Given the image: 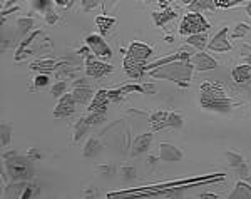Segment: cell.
I'll return each instance as SVG.
<instances>
[{
    "instance_id": "cell-22",
    "label": "cell",
    "mask_w": 251,
    "mask_h": 199,
    "mask_svg": "<svg viewBox=\"0 0 251 199\" xmlns=\"http://www.w3.org/2000/svg\"><path fill=\"white\" fill-rule=\"evenodd\" d=\"M228 199H251V186L246 182H238L236 189L231 193Z\"/></svg>"
},
{
    "instance_id": "cell-14",
    "label": "cell",
    "mask_w": 251,
    "mask_h": 199,
    "mask_svg": "<svg viewBox=\"0 0 251 199\" xmlns=\"http://www.w3.org/2000/svg\"><path fill=\"white\" fill-rule=\"evenodd\" d=\"M151 143H153V134H151V132L139 136L137 139L134 141L133 147H131V154H133V156H141V154H144V152H148L149 147H151Z\"/></svg>"
},
{
    "instance_id": "cell-21",
    "label": "cell",
    "mask_w": 251,
    "mask_h": 199,
    "mask_svg": "<svg viewBox=\"0 0 251 199\" xmlns=\"http://www.w3.org/2000/svg\"><path fill=\"white\" fill-rule=\"evenodd\" d=\"M248 79H251V66H248V64H245V66H238L233 71V80H234V82L243 84V82H246Z\"/></svg>"
},
{
    "instance_id": "cell-23",
    "label": "cell",
    "mask_w": 251,
    "mask_h": 199,
    "mask_svg": "<svg viewBox=\"0 0 251 199\" xmlns=\"http://www.w3.org/2000/svg\"><path fill=\"white\" fill-rule=\"evenodd\" d=\"M228 158H230L231 166H233V167H238V169L241 171L239 174H241L243 178H246V176H248V169H246L245 161H243L241 156L236 154V152H228Z\"/></svg>"
},
{
    "instance_id": "cell-47",
    "label": "cell",
    "mask_w": 251,
    "mask_h": 199,
    "mask_svg": "<svg viewBox=\"0 0 251 199\" xmlns=\"http://www.w3.org/2000/svg\"><path fill=\"white\" fill-rule=\"evenodd\" d=\"M56 3H57L59 7H64V9H67V7L72 5V2H69V0H57Z\"/></svg>"
},
{
    "instance_id": "cell-32",
    "label": "cell",
    "mask_w": 251,
    "mask_h": 199,
    "mask_svg": "<svg viewBox=\"0 0 251 199\" xmlns=\"http://www.w3.org/2000/svg\"><path fill=\"white\" fill-rule=\"evenodd\" d=\"M248 32H250L248 24H239L236 25V29L233 30V39H241V37H245Z\"/></svg>"
},
{
    "instance_id": "cell-25",
    "label": "cell",
    "mask_w": 251,
    "mask_h": 199,
    "mask_svg": "<svg viewBox=\"0 0 251 199\" xmlns=\"http://www.w3.org/2000/svg\"><path fill=\"white\" fill-rule=\"evenodd\" d=\"M186 40H188L189 45L199 49V51H203V49L208 45V36H206V34H196V36H189Z\"/></svg>"
},
{
    "instance_id": "cell-12",
    "label": "cell",
    "mask_w": 251,
    "mask_h": 199,
    "mask_svg": "<svg viewBox=\"0 0 251 199\" xmlns=\"http://www.w3.org/2000/svg\"><path fill=\"white\" fill-rule=\"evenodd\" d=\"M193 66H194V69L198 72H204V71H211V69H216L218 62H216V60L211 55H208V54L199 52V54H196V55L193 57Z\"/></svg>"
},
{
    "instance_id": "cell-3",
    "label": "cell",
    "mask_w": 251,
    "mask_h": 199,
    "mask_svg": "<svg viewBox=\"0 0 251 199\" xmlns=\"http://www.w3.org/2000/svg\"><path fill=\"white\" fill-rule=\"evenodd\" d=\"M210 29V24L201 14H188L184 15L183 22L179 25L181 36H196V34H204Z\"/></svg>"
},
{
    "instance_id": "cell-6",
    "label": "cell",
    "mask_w": 251,
    "mask_h": 199,
    "mask_svg": "<svg viewBox=\"0 0 251 199\" xmlns=\"http://www.w3.org/2000/svg\"><path fill=\"white\" fill-rule=\"evenodd\" d=\"M109 104H111L109 94H107V90L102 89V90H99V92H96L91 106L87 107V110H89V114H106L107 106Z\"/></svg>"
},
{
    "instance_id": "cell-29",
    "label": "cell",
    "mask_w": 251,
    "mask_h": 199,
    "mask_svg": "<svg viewBox=\"0 0 251 199\" xmlns=\"http://www.w3.org/2000/svg\"><path fill=\"white\" fill-rule=\"evenodd\" d=\"M39 193H40V187L32 186V184H27L25 189H24V193H22L20 199H37Z\"/></svg>"
},
{
    "instance_id": "cell-27",
    "label": "cell",
    "mask_w": 251,
    "mask_h": 199,
    "mask_svg": "<svg viewBox=\"0 0 251 199\" xmlns=\"http://www.w3.org/2000/svg\"><path fill=\"white\" fill-rule=\"evenodd\" d=\"M32 25H34V20H32V18H29V17L19 18V20H17V36L22 37L24 34H27L30 29H32Z\"/></svg>"
},
{
    "instance_id": "cell-41",
    "label": "cell",
    "mask_w": 251,
    "mask_h": 199,
    "mask_svg": "<svg viewBox=\"0 0 251 199\" xmlns=\"http://www.w3.org/2000/svg\"><path fill=\"white\" fill-rule=\"evenodd\" d=\"M25 158H29L30 161H39V159H42V152L37 151L36 147H32V149H29V151H27Z\"/></svg>"
},
{
    "instance_id": "cell-43",
    "label": "cell",
    "mask_w": 251,
    "mask_h": 199,
    "mask_svg": "<svg viewBox=\"0 0 251 199\" xmlns=\"http://www.w3.org/2000/svg\"><path fill=\"white\" fill-rule=\"evenodd\" d=\"M122 92L127 94V92H142V86H126L122 87Z\"/></svg>"
},
{
    "instance_id": "cell-44",
    "label": "cell",
    "mask_w": 251,
    "mask_h": 199,
    "mask_svg": "<svg viewBox=\"0 0 251 199\" xmlns=\"http://www.w3.org/2000/svg\"><path fill=\"white\" fill-rule=\"evenodd\" d=\"M80 5H82L84 12H89V10H91V9H94V7H96V5H99V3L96 2V0H92V2H89V0H84V2L80 3Z\"/></svg>"
},
{
    "instance_id": "cell-15",
    "label": "cell",
    "mask_w": 251,
    "mask_h": 199,
    "mask_svg": "<svg viewBox=\"0 0 251 199\" xmlns=\"http://www.w3.org/2000/svg\"><path fill=\"white\" fill-rule=\"evenodd\" d=\"M184 158L183 151H179L176 146L173 144H168V143H163L159 147V159L163 161H181Z\"/></svg>"
},
{
    "instance_id": "cell-19",
    "label": "cell",
    "mask_w": 251,
    "mask_h": 199,
    "mask_svg": "<svg viewBox=\"0 0 251 199\" xmlns=\"http://www.w3.org/2000/svg\"><path fill=\"white\" fill-rule=\"evenodd\" d=\"M59 66H62V64H56L54 60L47 59V60H36V62H34L32 66H30V69H32V71L40 72V74H45V75H47L49 72H52L54 69H57Z\"/></svg>"
},
{
    "instance_id": "cell-31",
    "label": "cell",
    "mask_w": 251,
    "mask_h": 199,
    "mask_svg": "<svg viewBox=\"0 0 251 199\" xmlns=\"http://www.w3.org/2000/svg\"><path fill=\"white\" fill-rule=\"evenodd\" d=\"M104 117H106V114H89L84 119H86L87 124L92 127V126H97L100 122H104Z\"/></svg>"
},
{
    "instance_id": "cell-10",
    "label": "cell",
    "mask_w": 251,
    "mask_h": 199,
    "mask_svg": "<svg viewBox=\"0 0 251 199\" xmlns=\"http://www.w3.org/2000/svg\"><path fill=\"white\" fill-rule=\"evenodd\" d=\"M124 71L131 79H141L146 72V64L139 62V60L131 59L129 55H126L124 59Z\"/></svg>"
},
{
    "instance_id": "cell-16",
    "label": "cell",
    "mask_w": 251,
    "mask_h": 199,
    "mask_svg": "<svg viewBox=\"0 0 251 199\" xmlns=\"http://www.w3.org/2000/svg\"><path fill=\"white\" fill-rule=\"evenodd\" d=\"M91 95H92V90L86 82H74L72 97H74L76 102H79V104H87Z\"/></svg>"
},
{
    "instance_id": "cell-30",
    "label": "cell",
    "mask_w": 251,
    "mask_h": 199,
    "mask_svg": "<svg viewBox=\"0 0 251 199\" xmlns=\"http://www.w3.org/2000/svg\"><path fill=\"white\" fill-rule=\"evenodd\" d=\"M89 129H91V126H89L87 122H86V119H84V117H82V119H80L79 122H77V126H76L74 139H76V141H79L80 137H82L84 134H86V132L89 131Z\"/></svg>"
},
{
    "instance_id": "cell-38",
    "label": "cell",
    "mask_w": 251,
    "mask_h": 199,
    "mask_svg": "<svg viewBox=\"0 0 251 199\" xmlns=\"http://www.w3.org/2000/svg\"><path fill=\"white\" fill-rule=\"evenodd\" d=\"M234 5H238V2H230V0H214L216 9H228V7H234Z\"/></svg>"
},
{
    "instance_id": "cell-1",
    "label": "cell",
    "mask_w": 251,
    "mask_h": 199,
    "mask_svg": "<svg viewBox=\"0 0 251 199\" xmlns=\"http://www.w3.org/2000/svg\"><path fill=\"white\" fill-rule=\"evenodd\" d=\"M193 72H194V66L189 60H177V62L168 64V66L153 69V71H149V75L157 79L174 80L181 87H188V82L191 80Z\"/></svg>"
},
{
    "instance_id": "cell-18",
    "label": "cell",
    "mask_w": 251,
    "mask_h": 199,
    "mask_svg": "<svg viewBox=\"0 0 251 199\" xmlns=\"http://www.w3.org/2000/svg\"><path fill=\"white\" fill-rule=\"evenodd\" d=\"M176 17V12L171 9H166V10H157V12H153V20L157 27H163L168 24L169 20Z\"/></svg>"
},
{
    "instance_id": "cell-8",
    "label": "cell",
    "mask_w": 251,
    "mask_h": 199,
    "mask_svg": "<svg viewBox=\"0 0 251 199\" xmlns=\"http://www.w3.org/2000/svg\"><path fill=\"white\" fill-rule=\"evenodd\" d=\"M208 49L213 52H228L231 51V44L228 40V27H225L223 30H219L218 34L211 39V42L208 44Z\"/></svg>"
},
{
    "instance_id": "cell-5",
    "label": "cell",
    "mask_w": 251,
    "mask_h": 199,
    "mask_svg": "<svg viewBox=\"0 0 251 199\" xmlns=\"http://www.w3.org/2000/svg\"><path fill=\"white\" fill-rule=\"evenodd\" d=\"M76 104L77 102L74 101L72 94H64L62 97L59 99V102H57L56 110H54V117L60 119V117H67V116H71V114H74Z\"/></svg>"
},
{
    "instance_id": "cell-42",
    "label": "cell",
    "mask_w": 251,
    "mask_h": 199,
    "mask_svg": "<svg viewBox=\"0 0 251 199\" xmlns=\"http://www.w3.org/2000/svg\"><path fill=\"white\" fill-rule=\"evenodd\" d=\"M57 20H59V17H57V14L54 12V10H49V12L45 14V22H47L49 25L57 24Z\"/></svg>"
},
{
    "instance_id": "cell-28",
    "label": "cell",
    "mask_w": 251,
    "mask_h": 199,
    "mask_svg": "<svg viewBox=\"0 0 251 199\" xmlns=\"http://www.w3.org/2000/svg\"><path fill=\"white\" fill-rule=\"evenodd\" d=\"M184 119L179 116V114H174V112H169V117L166 121V127H174V129H179L183 126Z\"/></svg>"
},
{
    "instance_id": "cell-2",
    "label": "cell",
    "mask_w": 251,
    "mask_h": 199,
    "mask_svg": "<svg viewBox=\"0 0 251 199\" xmlns=\"http://www.w3.org/2000/svg\"><path fill=\"white\" fill-rule=\"evenodd\" d=\"M3 159H5L7 174L14 181L25 182L34 176V167L29 158H22V156H17L15 152H10V154L3 156Z\"/></svg>"
},
{
    "instance_id": "cell-9",
    "label": "cell",
    "mask_w": 251,
    "mask_h": 199,
    "mask_svg": "<svg viewBox=\"0 0 251 199\" xmlns=\"http://www.w3.org/2000/svg\"><path fill=\"white\" fill-rule=\"evenodd\" d=\"M151 54H153V49H151L149 45L141 44V42H133L131 47H129V52H127V55H129L131 59L146 64V60L151 57Z\"/></svg>"
},
{
    "instance_id": "cell-40",
    "label": "cell",
    "mask_w": 251,
    "mask_h": 199,
    "mask_svg": "<svg viewBox=\"0 0 251 199\" xmlns=\"http://www.w3.org/2000/svg\"><path fill=\"white\" fill-rule=\"evenodd\" d=\"M50 82V79L47 77L45 74H40V75H37L36 80H34V84H36V87H45L47 84Z\"/></svg>"
},
{
    "instance_id": "cell-45",
    "label": "cell",
    "mask_w": 251,
    "mask_h": 199,
    "mask_svg": "<svg viewBox=\"0 0 251 199\" xmlns=\"http://www.w3.org/2000/svg\"><path fill=\"white\" fill-rule=\"evenodd\" d=\"M142 92L144 94H156L157 89H156L154 84H144V86H142Z\"/></svg>"
},
{
    "instance_id": "cell-4",
    "label": "cell",
    "mask_w": 251,
    "mask_h": 199,
    "mask_svg": "<svg viewBox=\"0 0 251 199\" xmlns=\"http://www.w3.org/2000/svg\"><path fill=\"white\" fill-rule=\"evenodd\" d=\"M86 40H87V45L91 47V51L94 52L96 55L102 57V59H111V57H113V51H111V47L106 44V40H104L100 36L91 34Z\"/></svg>"
},
{
    "instance_id": "cell-33",
    "label": "cell",
    "mask_w": 251,
    "mask_h": 199,
    "mask_svg": "<svg viewBox=\"0 0 251 199\" xmlns=\"http://www.w3.org/2000/svg\"><path fill=\"white\" fill-rule=\"evenodd\" d=\"M10 134H12V126L2 124V146H7V144H9Z\"/></svg>"
},
{
    "instance_id": "cell-17",
    "label": "cell",
    "mask_w": 251,
    "mask_h": 199,
    "mask_svg": "<svg viewBox=\"0 0 251 199\" xmlns=\"http://www.w3.org/2000/svg\"><path fill=\"white\" fill-rule=\"evenodd\" d=\"M100 151H102V144H100V141L96 139V137H91V139L86 143V146H84L82 154H84V158L89 159V158H96Z\"/></svg>"
},
{
    "instance_id": "cell-37",
    "label": "cell",
    "mask_w": 251,
    "mask_h": 199,
    "mask_svg": "<svg viewBox=\"0 0 251 199\" xmlns=\"http://www.w3.org/2000/svg\"><path fill=\"white\" fill-rule=\"evenodd\" d=\"M107 94H109V101L111 102H121L122 101V95H124V92H122L121 89H116V90H107Z\"/></svg>"
},
{
    "instance_id": "cell-24",
    "label": "cell",
    "mask_w": 251,
    "mask_h": 199,
    "mask_svg": "<svg viewBox=\"0 0 251 199\" xmlns=\"http://www.w3.org/2000/svg\"><path fill=\"white\" fill-rule=\"evenodd\" d=\"M96 24H97L100 34H102V36H106V34L111 30V27L116 24V18L106 17V15H99V17H96Z\"/></svg>"
},
{
    "instance_id": "cell-39",
    "label": "cell",
    "mask_w": 251,
    "mask_h": 199,
    "mask_svg": "<svg viewBox=\"0 0 251 199\" xmlns=\"http://www.w3.org/2000/svg\"><path fill=\"white\" fill-rule=\"evenodd\" d=\"M84 199H99V193H97V189H96L94 186L87 187V189L84 191Z\"/></svg>"
},
{
    "instance_id": "cell-36",
    "label": "cell",
    "mask_w": 251,
    "mask_h": 199,
    "mask_svg": "<svg viewBox=\"0 0 251 199\" xmlns=\"http://www.w3.org/2000/svg\"><path fill=\"white\" fill-rule=\"evenodd\" d=\"M34 5H36V9L42 10V12L47 14L50 10V5H52V2L50 0H39V2H34Z\"/></svg>"
},
{
    "instance_id": "cell-48",
    "label": "cell",
    "mask_w": 251,
    "mask_h": 199,
    "mask_svg": "<svg viewBox=\"0 0 251 199\" xmlns=\"http://www.w3.org/2000/svg\"><path fill=\"white\" fill-rule=\"evenodd\" d=\"M201 199H219L216 194H211V193H204V194H201Z\"/></svg>"
},
{
    "instance_id": "cell-34",
    "label": "cell",
    "mask_w": 251,
    "mask_h": 199,
    "mask_svg": "<svg viewBox=\"0 0 251 199\" xmlns=\"http://www.w3.org/2000/svg\"><path fill=\"white\" fill-rule=\"evenodd\" d=\"M121 174H122V178L126 179V181H131V179H136V167H129V166H126V167H122L121 169Z\"/></svg>"
},
{
    "instance_id": "cell-7",
    "label": "cell",
    "mask_w": 251,
    "mask_h": 199,
    "mask_svg": "<svg viewBox=\"0 0 251 199\" xmlns=\"http://www.w3.org/2000/svg\"><path fill=\"white\" fill-rule=\"evenodd\" d=\"M87 67H86V74L89 77H96V79H100L104 75L111 74L113 72V66L109 64H104L100 60H92V59H87Z\"/></svg>"
},
{
    "instance_id": "cell-20",
    "label": "cell",
    "mask_w": 251,
    "mask_h": 199,
    "mask_svg": "<svg viewBox=\"0 0 251 199\" xmlns=\"http://www.w3.org/2000/svg\"><path fill=\"white\" fill-rule=\"evenodd\" d=\"M168 117H169V112H166V110H157V112H154L153 116L149 117V122H151V126H153L154 131H161V129H164Z\"/></svg>"
},
{
    "instance_id": "cell-52",
    "label": "cell",
    "mask_w": 251,
    "mask_h": 199,
    "mask_svg": "<svg viewBox=\"0 0 251 199\" xmlns=\"http://www.w3.org/2000/svg\"><path fill=\"white\" fill-rule=\"evenodd\" d=\"M246 62H248V66H250V64H251V54H250L248 57H246Z\"/></svg>"
},
{
    "instance_id": "cell-13",
    "label": "cell",
    "mask_w": 251,
    "mask_h": 199,
    "mask_svg": "<svg viewBox=\"0 0 251 199\" xmlns=\"http://www.w3.org/2000/svg\"><path fill=\"white\" fill-rule=\"evenodd\" d=\"M199 99H226L225 89L219 84H203L201 86V97Z\"/></svg>"
},
{
    "instance_id": "cell-49",
    "label": "cell",
    "mask_w": 251,
    "mask_h": 199,
    "mask_svg": "<svg viewBox=\"0 0 251 199\" xmlns=\"http://www.w3.org/2000/svg\"><path fill=\"white\" fill-rule=\"evenodd\" d=\"M246 14H248L250 17H251V2L248 3V7H246Z\"/></svg>"
},
{
    "instance_id": "cell-35",
    "label": "cell",
    "mask_w": 251,
    "mask_h": 199,
    "mask_svg": "<svg viewBox=\"0 0 251 199\" xmlns=\"http://www.w3.org/2000/svg\"><path fill=\"white\" fill-rule=\"evenodd\" d=\"M65 92V82H57L56 86L52 87V95L54 97H62Z\"/></svg>"
},
{
    "instance_id": "cell-11",
    "label": "cell",
    "mask_w": 251,
    "mask_h": 199,
    "mask_svg": "<svg viewBox=\"0 0 251 199\" xmlns=\"http://www.w3.org/2000/svg\"><path fill=\"white\" fill-rule=\"evenodd\" d=\"M201 106L204 109H211L216 110V112H228V110L233 107V102L230 99H199Z\"/></svg>"
},
{
    "instance_id": "cell-26",
    "label": "cell",
    "mask_w": 251,
    "mask_h": 199,
    "mask_svg": "<svg viewBox=\"0 0 251 199\" xmlns=\"http://www.w3.org/2000/svg\"><path fill=\"white\" fill-rule=\"evenodd\" d=\"M203 9H216L214 7V0H211V2H204V0H194V2L189 3V10H191L193 14H199V10Z\"/></svg>"
},
{
    "instance_id": "cell-46",
    "label": "cell",
    "mask_w": 251,
    "mask_h": 199,
    "mask_svg": "<svg viewBox=\"0 0 251 199\" xmlns=\"http://www.w3.org/2000/svg\"><path fill=\"white\" fill-rule=\"evenodd\" d=\"M97 169H99V171H104L106 174H113L114 167H111V166H97Z\"/></svg>"
},
{
    "instance_id": "cell-51",
    "label": "cell",
    "mask_w": 251,
    "mask_h": 199,
    "mask_svg": "<svg viewBox=\"0 0 251 199\" xmlns=\"http://www.w3.org/2000/svg\"><path fill=\"white\" fill-rule=\"evenodd\" d=\"M149 163L154 164V163H156V158H154V156H151V158H149Z\"/></svg>"
},
{
    "instance_id": "cell-50",
    "label": "cell",
    "mask_w": 251,
    "mask_h": 199,
    "mask_svg": "<svg viewBox=\"0 0 251 199\" xmlns=\"http://www.w3.org/2000/svg\"><path fill=\"white\" fill-rule=\"evenodd\" d=\"M173 40H174V37L173 36H166V42H173Z\"/></svg>"
}]
</instances>
